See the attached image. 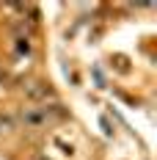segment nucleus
<instances>
[{"mask_svg":"<svg viewBox=\"0 0 157 160\" xmlns=\"http://www.w3.org/2000/svg\"><path fill=\"white\" fill-rule=\"evenodd\" d=\"M22 124L31 130H42L47 127V124H52V122H58L63 116V111L58 108V105H28V108H22Z\"/></svg>","mask_w":157,"mask_h":160,"instance_id":"obj_1","label":"nucleus"},{"mask_svg":"<svg viewBox=\"0 0 157 160\" xmlns=\"http://www.w3.org/2000/svg\"><path fill=\"white\" fill-rule=\"evenodd\" d=\"M22 94H25V99L31 102V105H44L47 99H52V88H50V83H42V80H33V83H28L25 88H22Z\"/></svg>","mask_w":157,"mask_h":160,"instance_id":"obj_2","label":"nucleus"}]
</instances>
